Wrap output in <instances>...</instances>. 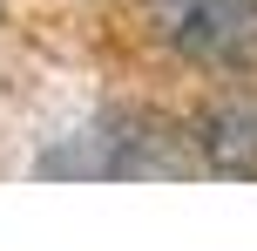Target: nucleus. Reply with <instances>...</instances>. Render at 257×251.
<instances>
[{
	"label": "nucleus",
	"mask_w": 257,
	"mask_h": 251,
	"mask_svg": "<svg viewBox=\"0 0 257 251\" xmlns=\"http://www.w3.org/2000/svg\"><path fill=\"white\" fill-rule=\"evenodd\" d=\"M163 41L203 68H257V0H169Z\"/></svg>",
	"instance_id": "f257e3e1"
},
{
	"label": "nucleus",
	"mask_w": 257,
	"mask_h": 251,
	"mask_svg": "<svg viewBox=\"0 0 257 251\" xmlns=\"http://www.w3.org/2000/svg\"><path fill=\"white\" fill-rule=\"evenodd\" d=\"M196 149L217 177H257V102L230 95L196 116Z\"/></svg>",
	"instance_id": "f03ea898"
}]
</instances>
